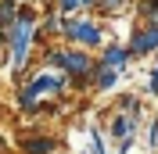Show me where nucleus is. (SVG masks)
Instances as JSON below:
<instances>
[{
    "label": "nucleus",
    "instance_id": "nucleus-6",
    "mask_svg": "<svg viewBox=\"0 0 158 154\" xmlns=\"http://www.w3.org/2000/svg\"><path fill=\"white\" fill-rule=\"evenodd\" d=\"M122 61H126L122 50H108V65H122Z\"/></svg>",
    "mask_w": 158,
    "mask_h": 154
},
{
    "label": "nucleus",
    "instance_id": "nucleus-7",
    "mask_svg": "<svg viewBox=\"0 0 158 154\" xmlns=\"http://www.w3.org/2000/svg\"><path fill=\"white\" fill-rule=\"evenodd\" d=\"M29 151H32V154H40V151H50V140H36V144H29Z\"/></svg>",
    "mask_w": 158,
    "mask_h": 154
},
{
    "label": "nucleus",
    "instance_id": "nucleus-5",
    "mask_svg": "<svg viewBox=\"0 0 158 154\" xmlns=\"http://www.w3.org/2000/svg\"><path fill=\"white\" fill-rule=\"evenodd\" d=\"M40 90H58V83H54V79H36L32 93H40Z\"/></svg>",
    "mask_w": 158,
    "mask_h": 154
},
{
    "label": "nucleus",
    "instance_id": "nucleus-8",
    "mask_svg": "<svg viewBox=\"0 0 158 154\" xmlns=\"http://www.w3.org/2000/svg\"><path fill=\"white\" fill-rule=\"evenodd\" d=\"M15 18V7H11V4H4V7H0V22H11Z\"/></svg>",
    "mask_w": 158,
    "mask_h": 154
},
{
    "label": "nucleus",
    "instance_id": "nucleus-1",
    "mask_svg": "<svg viewBox=\"0 0 158 154\" xmlns=\"http://www.w3.org/2000/svg\"><path fill=\"white\" fill-rule=\"evenodd\" d=\"M29 29H32V22L29 18H18L15 22V65H22V58H25V43H29Z\"/></svg>",
    "mask_w": 158,
    "mask_h": 154
},
{
    "label": "nucleus",
    "instance_id": "nucleus-3",
    "mask_svg": "<svg viewBox=\"0 0 158 154\" xmlns=\"http://www.w3.org/2000/svg\"><path fill=\"white\" fill-rule=\"evenodd\" d=\"M158 43V32H144V36H137V43H133V50H151Z\"/></svg>",
    "mask_w": 158,
    "mask_h": 154
},
{
    "label": "nucleus",
    "instance_id": "nucleus-9",
    "mask_svg": "<svg viewBox=\"0 0 158 154\" xmlns=\"http://www.w3.org/2000/svg\"><path fill=\"white\" fill-rule=\"evenodd\" d=\"M76 4H79V0H61V7H65V11H72Z\"/></svg>",
    "mask_w": 158,
    "mask_h": 154
},
{
    "label": "nucleus",
    "instance_id": "nucleus-2",
    "mask_svg": "<svg viewBox=\"0 0 158 154\" xmlns=\"http://www.w3.org/2000/svg\"><path fill=\"white\" fill-rule=\"evenodd\" d=\"M69 32L79 36L83 43H97V29H94V25H69Z\"/></svg>",
    "mask_w": 158,
    "mask_h": 154
},
{
    "label": "nucleus",
    "instance_id": "nucleus-4",
    "mask_svg": "<svg viewBox=\"0 0 158 154\" xmlns=\"http://www.w3.org/2000/svg\"><path fill=\"white\" fill-rule=\"evenodd\" d=\"M65 65H69L72 72H83V68H86V58H83V54H72V58L65 61Z\"/></svg>",
    "mask_w": 158,
    "mask_h": 154
}]
</instances>
